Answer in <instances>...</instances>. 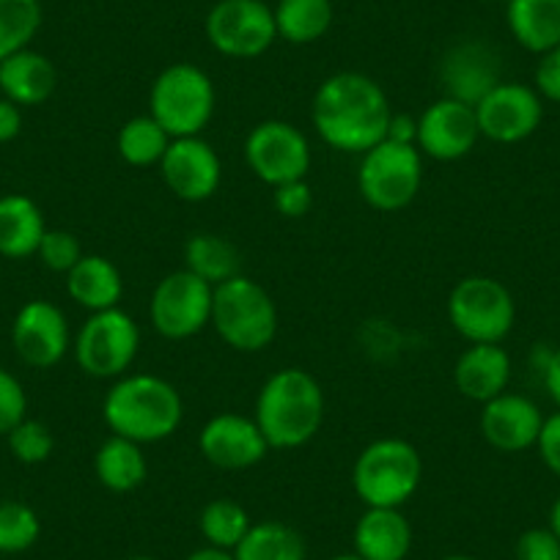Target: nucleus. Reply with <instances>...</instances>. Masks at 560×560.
Returning a JSON list of instances; mask_svg holds the SVG:
<instances>
[{"label": "nucleus", "mask_w": 560, "mask_h": 560, "mask_svg": "<svg viewBox=\"0 0 560 560\" xmlns=\"http://www.w3.org/2000/svg\"><path fill=\"white\" fill-rule=\"evenodd\" d=\"M393 107L385 89L363 72H336L316 89L311 121L327 147L347 154H365L382 143Z\"/></svg>", "instance_id": "f257e3e1"}, {"label": "nucleus", "mask_w": 560, "mask_h": 560, "mask_svg": "<svg viewBox=\"0 0 560 560\" xmlns=\"http://www.w3.org/2000/svg\"><path fill=\"white\" fill-rule=\"evenodd\" d=\"M325 390L305 369H280L269 374L253 409L269 451H294L308 445L325 427Z\"/></svg>", "instance_id": "f03ea898"}, {"label": "nucleus", "mask_w": 560, "mask_h": 560, "mask_svg": "<svg viewBox=\"0 0 560 560\" xmlns=\"http://www.w3.org/2000/svg\"><path fill=\"white\" fill-rule=\"evenodd\" d=\"M185 418L176 385L158 374H124L113 382L102 401V420L110 434L138 445H154L174 438Z\"/></svg>", "instance_id": "7ed1b4c3"}, {"label": "nucleus", "mask_w": 560, "mask_h": 560, "mask_svg": "<svg viewBox=\"0 0 560 560\" xmlns=\"http://www.w3.org/2000/svg\"><path fill=\"white\" fill-rule=\"evenodd\" d=\"M423 481V459L409 440L380 438L365 445L352 467L354 494L365 509H401Z\"/></svg>", "instance_id": "20e7f679"}, {"label": "nucleus", "mask_w": 560, "mask_h": 560, "mask_svg": "<svg viewBox=\"0 0 560 560\" xmlns=\"http://www.w3.org/2000/svg\"><path fill=\"white\" fill-rule=\"evenodd\" d=\"M212 327L234 352H264L278 336V305L258 280L236 275L214 287Z\"/></svg>", "instance_id": "39448f33"}, {"label": "nucleus", "mask_w": 560, "mask_h": 560, "mask_svg": "<svg viewBox=\"0 0 560 560\" xmlns=\"http://www.w3.org/2000/svg\"><path fill=\"white\" fill-rule=\"evenodd\" d=\"M218 105L214 83L196 63H171L149 91V116L158 118L160 127L171 138H196L209 127Z\"/></svg>", "instance_id": "423d86ee"}, {"label": "nucleus", "mask_w": 560, "mask_h": 560, "mask_svg": "<svg viewBox=\"0 0 560 560\" xmlns=\"http://www.w3.org/2000/svg\"><path fill=\"white\" fill-rule=\"evenodd\" d=\"M423 185V154L418 147L382 140L360 154L358 192L371 209L398 212L418 198Z\"/></svg>", "instance_id": "0eeeda50"}, {"label": "nucleus", "mask_w": 560, "mask_h": 560, "mask_svg": "<svg viewBox=\"0 0 560 560\" xmlns=\"http://www.w3.org/2000/svg\"><path fill=\"white\" fill-rule=\"evenodd\" d=\"M448 322L465 341L503 343V338L514 330L516 303L500 280L470 275L451 289Z\"/></svg>", "instance_id": "6e6552de"}, {"label": "nucleus", "mask_w": 560, "mask_h": 560, "mask_svg": "<svg viewBox=\"0 0 560 560\" xmlns=\"http://www.w3.org/2000/svg\"><path fill=\"white\" fill-rule=\"evenodd\" d=\"M138 322L121 308L91 314L72 343L80 371L94 380H118L127 374L138 358Z\"/></svg>", "instance_id": "1a4fd4ad"}, {"label": "nucleus", "mask_w": 560, "mask_h": 560, "mask_svg": "<svg viewBox=\"0 0 560 560\" xmlns=\"http://www.w3.org/2000/svg\"><path fill=\"white\" fill-rule=\"evenodd\" d=\"M207 39L220 56L250 61L278 42L272 7L264 0H218L207 14Z\"/></svg>", "instance_id": "9d476101"}, {"label": "nucleus", "mask_w": 560, "mask_h": 560, "mask_svg": "<svg viewBox=\"0 0 560 560\" xmlns=\"http://www.w3.org/2000/svg\"><path fill=\"white\" fill-rule=\"evenodd\" d=\"M214 289L190 269H176L154 287L149 316L152 327L168 341H185L212 325Z\"/></svg>", "instance_id": "9b49d317"}, {"label": "nucleus", "mask_w": 560, "mask_h": 560, "mask_svg": "<svg viewBox=\"0 0 560 560\" xmlns=\"http://www.w3.org/2000/svg\"><path fill=\"white\" fill-rule=\"evenodd\" d=\"M245 163L269 187L305 179L311 171V143L292 121L267 118L247 132Z\"/></svg>", "instance_id": "f8f14e48"}, {"label": "nucleus", "mask_w": 560, "mask_h": 560, "mask_svg": "<svg viewBox=\"0 0 560 560\" xmlns=\"http://www.w3.org/2000/svg\"><path fill=\"white\" fill-rule=\"evenodd\" d=\"M481 138L494 143H520L530 138L544 118V100L525 83H498L476 105Z\"/></svg>", "instance_id": "ddd939ff"}, {"label": "nucleus", "mask_w": 560, "mask_h": 560, "mask_svg": "<svg viewBox=\"0 0 560 560\" xmlns=\"http://www.w3.org/2000/svg\"><path fill=\"white\" fill-rule=\"evenodd\" d=\"M12 343L14 352L25 365H31V369H52L72 349L67 316L50 300H31L14 316Z\"/></svg>", "instance_id": "4468645a"}, {"label": "nucleus", "mask_w": 560, "mask_h": 560, "mask_svg": "<svg viewBox=\"0 0 560 560\" xmlns=\"http://www.w3.org/2000/svg\"><path fill=\"white\" fill-rule=\"evenodd\" d=\"M478 138H481V129H478L476 107L443 96L418 116L415 147L427 158L440 160V163H454V160L467 158L476 149Z\"/></svg>", "instance_id": "2eb2a0df"}, {"label": "nucleus", "mask_w": 560, "mask_h": 560, "mask_svg": "<svg viewBox=\"0 0 560 560\" xmlns=\"http://www.w3.org/2000/svg\"><path fill=\"white\" fill-rule=\"evenodd\" d=\"M160 176L179 201L201 203L220 190L223 163H220V154L214 152L212 143H207L201 135L174 138L163 163H160Z\"/></svg>", "instance_id": "dca6fc26"}, {"label": "nucleus", "mask_w": 560, "mask_h": 560, "mask_svg": "<svg viewBox=\"0 0 560 560\" xmlns=\"http://www.w3.org/2000/svg\"><path fill=\"white\" fill-rule=\"evenodd\" d=\"M198 451L220 470H247L264 462L269 445L256 418L236 412H220L209 418L198 432Z\"/></svg>", "instance_id": "f3484780"}, {"label": "nucleus", "mask_w": 560, "mask_h": 560, "mask_svg": "<svg viewBox=\"0 0 560 560\" xmlns=\"http://www.w3.org/2000/svg\"><path fill=\"white\" fill-rule=\"evenodd\" d=\"M481 427L483 440L494 451L503 454H520V451L533 448L538 443V434L544 427V415L536 401L520 393H500L492 401L481 404Z\"/></svg>", "instance_id": "a211bd4d"}, {"label": "nucleus", "mask_w": 560, "mask_h": 560, "mask_svg": "<svg viewBox=\"0 0 560 560\" xmlns=\"http://www.w3.org/2000/svg\"><path fill=\"white\" fill-rule=\"evenodd\" d=\"M440 80H443L445 96L459 100L476 107L500 80L498 56L481 42H462L445 52L440 63Z\"/></svg>", "instance_id": "6ab92c4d"}, {"label": "nucleus", "mask_w": 560, "mask_h": 560, "mask_svg": "<svg viewBox=\"0 0 560 560\" xmlns=\"http://www.w3.org/2000/svg\"><path fill=\"white\" fill-rule=\"evenodd\" d=\"M511 382V358L500 343H470L454 365V385L465 398L487 404L505 393Z\"/></svg>", "instance_id": "aec40b11"}, {"label": "nucleus", "mask_w": 560, "mask_h": 560, "mask_svg": "<svg viewBox=\"0 0 560 560\" xmlns=\"http://www.w3.org/2000/svg\"><path fill=\"white\" fill-rule=\"evenodd\" d=\"M58 85V69L42 52L25 50L0 61V91L9 102L20 107L45 105Z\"/></svg>", "instance_id": "412c9836"}, {"label": "nucleus", "mask_w": 560, "mask_h": 560, "mask_svg": "<svg viewBox=\"0 0 560 560\" xmlns=\"http://www.w3.org/2000/svg\"><path fill=\"white\" fill-rule=\"evenodd\" d=\"M352 541L363 560H407L412 525L401 509H365L354 525Z\"/></svg>", "instance_id": "4be33fe9"}, {"label": "nucleus", "mask_w": 560, "mask_h": 560, "mask_svg": "<svg viewBox=\"0 0 560 560\" xmlns=\"http://www.w3.org/2000/svg\"><path fill=\"white\" fill-rule=\"evenodd\" d=\"M67 292L80 308L100 314L118 308L124 298V278L110 258L85 253L67 272Z\"/></svg>", "instance_id": "5701e85b"}, {"label": "nucleus", "mask_w": 560, "mask_h": 560, "mask_svg": "<svg viewBox=\"0 0 560 560\" xmlns=\"http://www.w3.org/2000/svg\"><path fill=\"white\" fill-rule=\"evenodd\" d=\"M47 234L45 214L39 203L20 192L0 196V256L28 258L36 256L42 236Z\"/></svg>", "instance_id": "b1692460"}, {"label": "nucleus", "mask_w": 560, "mask_h": 560, "mask_svg": "<svg viewBox=\"0 0 560 560\" xmlns=\"http://www.w3.org/2000/svg\"><path fill=\"white\" fill-rule=\"evenodd\" d=\"M94 476L107 492L129 494L149 478V459L143 445L110 434L94 454Z\"/></svg>", "instance_id": "393cba45"}, {"label": "nucleus", "mask_w": 560, "mask_h": 560, "mask_svg": "<svg viewBox=\"0 0 560 560\" xmlns=\"http://www.w3.org/2000/svg\"><path fill=\"white\" fill-rule=\"evenodd\" d=\"M505 23L527 52L541 56L560 47V0H509Z\"/></svg>", "instance_id": "a878e982"}, {"label": "nucleus", "mask_w": 560, "mask_h": 560, "mask_svg": "<svg viewBox=\"0 0 560 560\" xmlns=\"http://www.w3.org/2000/svg\"><path fill=\"white\" fill-rule=\"evenodd\" d=\"M272 14L278 39L289 45H314L330 31L332 0H278Z\"/></svg>", "instance_id": "bb28decb"}, {"label": "nucleus", "mask_w": 560, "mask_h": 560, "mask_svg": "<svg viewBox=\"0 0 560 560\" xmlns=\"http://www.w3.org/2000/svg\"><path fill=\"white\" fill-rule=\"evenodd\" d=\"M242 258L234 242L218 234H192L185 242V269L207 280L209 287H220L225 280L242 275Z\"/></svg>", "instance_id": "cd10ccee"}, {"label": "nucleus", "mask_w": 560, "mask_h": 560, "mask_svg": "<svg viewBox=\"0 0 560 560\" xmlns=\"http://www.w3.org/2000/svg\"><path fill=\"white\" fill-rule=\"evenodd\" d=\"M236 560H305V538L292 525L278 520L250 525L247 536L234 549Z\"/></svg>", "instance_id": "c85d7f7f"}, {"label": "nucleus", "mask_w": 560, "mask_h": 560, "mask_svg": "<svg viewBox=\"0 0 560 560\" xmlns=\"http://www.w3.org/2000/svg\"><path fill=\"white\" fill-rule=\"evenodd\" d=\"M171 140L174 138L160 127L158 118L147 113V116H135L121 124L116 135V152L132 168H149V165L163 163Z\"/></svg>", "instance_id": "c756f323"}, {"label": "nucleus", "mask_w": 560, "mask_h": 560, "mask_svg": "<svg viewBox=\"0 0 560 560\" xmlns=\"http://www.w3.org/2000/svg\"><path fill=\"white\" fill-rule=\"evenodd\" d=\"M250 516L242 509L236 500L218 498L209 500L203 505L201 516H198V527H201V536L207 538L209 547L225 549V552H234L240 547L242 538L250 530Z\"/></svg>", "instance_id": "7c9ffc66"}, {"label": "nucleus", "mask_w": 560, "mask_h": 560, "mask_svg": "<svg viewBox=\"0 0 560 560\" xmlns=\"http://www.w3.org/2000/svg\"><path fill=\"white\" fill-rule=\"evenodd\" d=\"M42 18V0H0V61L31 47Z\"/></svg>", "instance_id": "2f4dec72"}, {"label": "nucleus", "mask_w": 560, "mask_h": 560, "mask_svg": "<svg viewBox=\"0 0 560 560\" xmlns=\"http://www.w3.org/2000/svg\"><path fill=\"white\" fill-rule=\"evenodd\" d=\"M42 522L31 505L20 500L0 503V552L18 555L39 541Z\"/></svg>", "instance_id": "473e14b6"}, {"label": "nucleus", "mask_w": 560, "mask_h": 560, "mask_svg": "<svg viewBox=\"0 0 560 560\" xmlns=\"http://www.w3.org/2000/svg\"><path fill=\"white\" fill-rule=\"evenodd\" d=\"M9 451L20 465H45L56 451V438H52L50 427H45L42 420L25 418L23 423L7 434Z\"/></svg>", "instance_id": "72a5a7b5"}, {"label": "nucleus", "mask_w": 560, "mask_h": 560, "mask_svg": "<svg viewBox=\"0 0 560 560\" xmlns=\"http://www.w3.org/2000/svg\"><path fill=\"white\" fill-rule=\"evenodd\" d=\"M36 256L42 258V264H45L47 269L67 275L69 269L85 256V253H83V245H80V240L72 234V231L47 229V234L42 236V245L39 250H36Z\"/></svg>", "instance_id": "f704fd0d"}, {"label": "nucleus", "mask_w": 560, "mask_h": 560, "mask_svg": "<svg viewBox=\"0 0 560 560\" xmlns=\"http://www.w3.org/2000/svg\"><path fill=\"white\" fill-rule=\"evenodd\" d=\"M28 418V396L12 371L0 369V434L7 438L18 423Z\"/></svg>", "instance_id": "c9c22d12"}, {"label": "nucleus", "mask_w": 560, "mask_h": 560, "mask_svg": "<svg viewBox=\"0 0 560 560\" xmlns=\"http://www.w3.org/2000/svg\"><path fill=\"white\" fill-rule=\"evenodd\" d=\"M272 207L280 218L300 220L314 207V190H311V185L305 179L278 185L272 187Z\"/></svg>", "instance_id": "e433bc0d"}, {"label": "nucleus", "mask_w": 560, "mask_h": 560, "mask_svg": "<svg viewBox=\"0 0 560 560\" xmlns=\"http://www.w3.org/2000/svg\"><path fill=\"white\" fill-rule=\"evenodd\" d=\"M516 560H560V538L549 527H530L516 541Z\"/></svg>", "instance_id": "4c0bfd02"}, {"label": "nucleus", "mask_w": 560, "mask_h": 560, "mask_svg": "<svg viewBox=\"0 0 560 560\" xmlns=\"http://www.w3.org/2000/svg\"><path fill=\"white\" fill-rule=\"evenodd\" d=\"M533 83H536L533 89H536V94L541 96V100L558 102L560 105V47L538 56Z\"/></svg>", "instance_id": "58836bf2"}, {"label": "nucleus", "mask_w": 560, "mask_h": 560, "mask_svg": "<svg viewBox=\"0 0 560 560\" xmlns=\"http://www.w3.org/2000/svg\"><path fill=\"white\" fill-rule=\"evenodd\" d=\"M536 448L541 462L547 465V470L560 478V409L555 415H549V418H544Z\"/></svg>", "instance_id": "ea45409f"}, {"label": "nucleus", "mask_w": 560, "mask_h": 560, "mask_svg": "<svg viewBox=\"0 0 560 560\" xmlns=\"http://www.w3.org/2000/svg\"><path fill=\"white\" fill-rule=\"evenodd\" d=\"M20 129H23V107L3 96L0 100V143L18 138Z\"/></svg>", "instance_id": "a19ab883"}, {"label": "nucleus", "mask_w": 560, "mask_h": 560, "mask_svg": "<svg viewBox=\"0 0 560 560\" xmlns=\"http://www.w3.org/2000/svg\"><path fill=\"white\" fill-rule=\"evenodd\" d=\"M385 140H393V143H407V147H415V140H418V118L401 116V113H393L390 127H387Z\"/></svg>", "instance_id": "79ce46f5"}, {"label": "nucleus", "mask_w": 560, "mask_h": 560, "mask_svg": "<svg viewBox=\"0 0 560 560\" xmlns=\"http://www.w3.org/2000/svg\"><path fill=\"white\" fill-rule=\"evenodd\" d=\"M541 382L549 396H552V401L560 407V347L555 352H549L547 365L541 371Z\"/></svg>", "instance_id": "37998d69"}, {"label": "nucleus", "mask_w": 560, "mask_h": 560, "mask_svg": "<svg viewBox=\"0 0 560 560\" xmlns=\"http://www.w3.org/2000/svg\"><path fill=\"white\" fill-rule=\"evenodd\" d=\"M185 560H236L234 552H225V549H218V547H201L196 549L192 555H187Z\"/></svg>", "instance_id": "c03bdc74"}, {"label": "nucleus", "mask_w": 560, "mask_h": 560, "mask_svg": "<svg viewBox=\"0 0 560 560\" xmlns=\"http://www.w3.org/2000/svg\"><path fill=\"white\" fill-rule=\"evenodd\" d=\"M549 530L560 538V494L552 503V509H549Z\"/></svg>", "instance_id": "a18cd8bd"}, {"label": "nucleus", "mask_w": 560, "mask_h": 560, "mask_svg": "<svg viewBox=\"0 0 560 560\" xmlns=\"http://www.w3.org/2000/svg\"><path fill=\"white\" fill-rule=\"evenodd\" d=\"M332 560H363V558H360V555L358 552H343V555H336V558H332Z\"/></svg>", "instance_id": "49530a36"}, {"label": "nucleus", "mask_w": 560, "mask_h": 560, "mask_svg": "<svg viewBox=\"0 0 560 560\" xmlns=\"http://www.w3.org/2000/svg\"><path fill=\"white\" fill-rule=\"evenodd\" d=\"M440 560H476L470 555H448V558H440Z\"/></svg>", "instance_id": "de8ad7c7"}, {"label": "nucleus", "mask_w": 560, "mask_h": 560, "mask_svg": "<svg viewBox=\"0 0 560 560\" xmlns=\"http://www.w3.org/2000/svg\"><path fill=\"white\" fill-rule=\"evenodd\" d=\"M127 560H154V558H149V555H135V558H127Z\"/></svg>", "instance_id": "09e8293b"}]
</instances>
